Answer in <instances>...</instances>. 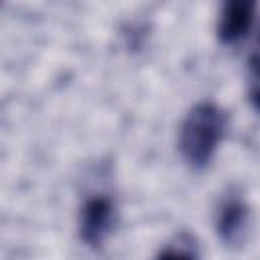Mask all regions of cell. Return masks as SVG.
I'll return each mask as SVG.
<instances>
[{
    "label": "cell",
    "mask_w": 260,
    "mask_h": 260,
    "mask_svg": "<svg viewBox=\"0 0 260 260\" xmlns=\"http://www.w3.org/2000/svg\"><path fill=\"white\" fill-rule=\"evenodd\" d=\"M225 132V114L211 102L195 104L185 116L179 130V148L183 158L195 167H205Z\"/></svg>",
    "instance_id": "6da1fadb"
},
{
    "label": "cell",
    "mask_w": 260,
    "mask_h": 260,
    "mask_svg": "<svg viewBox=\"0 0 260 260\" xmlns=\"http://www.w3.org/2000/svg\"><path fill=\"white\" fill-rule=\"evenodd\" d=\"M116 221V207L108 195H93L83 201L79 211V234L85 244L98 248L110 236Z\"/></svg>",
    "instance_id": "7a4b0ae2"
},
{
    "label": "cell",
    "mask_w": 260,
    "mask_h": 260,
    "mask_svg": "<svg viewBox=\"0 0 260 260\" xmlns=\"http://www.w3.org/2000/svg\"><path fill=\"white\" fill-rule=\"evenodd\" d=\"M254 20V4L246 0L225 2L217 20V37L221 43H236L250 30Z\"/></svg>",
    "instance_id": "3957f363"
},
{
    "label": "cell",
    "mask_w": 260,
    "mask_h": 260,
    "mask_svg": "<svg viewBox=\"0 0 260 260\" xmlns=\"http://www.w3.org/2000/svg\"><path fill=\"white\" fill-rule=\"evenodd\" d=\"M246 225H248V207H246V203L242 199H238V197L225 199L219 205L217 219H215L217 236L225 244L236 246V244L242 242Z\"/></svg>",
    "instance_id": "277c9868"
},
{
    "label": "cell",
    "mask_w": 260,
    "mask_h": 260,
    "mask_svg": "<svg viewBox=\"0 0 260 260\" xmlns=\"http://www.w3.org/2000/svg\"><path fill=\"white\" fill-rule=\"evenodd\" d=\"M250 100L260 110V53L250 59Z\"/></svg>",
    "instance_id": "5b68a950"
},
{
    "label": "cell",
    "mask_w": 260,
    "mask_h": 260,
    "mask_svg": "<svg viewBox=\"0 0 260 260\" xmlns=\"http://www.w3.org/2000/svg\"><path fill=\"white\" fill-rule=\"evenodd\" d=\"M156 260H195V256L187 250H181V248H167L158 254Z\"/></svg>",
    "instance_id": "8992f818"
},
{
    "label": "cell",
    "mask_w": 260,
    "mask_h": 260,
    "mask_svg": "<svg viewBox=\"0 0 260 260\" xmlns=\"http://www.w3.org/2000/svg\"><path fill=\"white\" fill-rule=\"evenodd\" d=\"M258 39H260V37H258Z\"/></svg>",
    "instance_id": "52a82bcc"
}]
</instances>
